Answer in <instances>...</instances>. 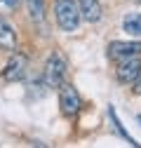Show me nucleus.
Listing matches in <instances>:
<instances>
[{"label": "nucleus", "instance_id": "11", "mask_svg": "<svg viewBox=\"0 0 141 148\" xmlns=\"http://www.w3.org/2000/svg\"><path fill=\"white\" fill-rule=\"evenodd\" d=\"M108 113H111V120H113V125H115V129H118V134H120L122 139H127V141H129L132 146H139V143H136V141H134V139H132V136H129V134L125 132V129H122V125H120V120H118V115H115V110L111 108V110H108Z\"/></svg>", "mask_w": 141, "mask_h": 148}, {"label": "nucleus", "instance_id": "14", "mask_svg": "<svg viewBox=\"0 0 141 148\" xmlns=\"http://www.w3.org/2000/svg\"><path fill=\"white\" fill-rule=\"evenodd\" d=\"M136 120H139V122H141V115H139V118H136Z\"/></svg>", "mask_w": 141, "mask_h": 148}, {"label": "nucleus", "instance_id": "7", "mask_svg": "<svg viewBox=\"0 0 141 148\" xmlns=\"http://www.w3.org/2000/svg\"><path fill=\"white\" fill-rule=\"evenodd\" d=\"M78 7H80V16L90 24H97L101 19V5L99 0H78Z\"/></svg>", "mask_w": 141, "mask_h": 148}, {"label": "nucleus", "instance_id": "2", "mask_svg": "<svg viewBox=\"0 0 141 148\" xmlns=\"http://www.w3.org/2000/svg\"><path fill=\"white\" fill-rule=\"evenodd\" d=\"M64 75H66V59L59 52L49 54V59L45 64V85L47 87H61Z\"/></svg>", "mask_w": 141, "mask_h": 148}, {"label": "nucleus", "instance_id": "15", "mask_svg": "<svg viewBox=\"0 0 141 148\" xmlns=\"http://www.w3.org/2000/svg\"><path fill=\"white\" fill-rule=\"evenodd\" d=\"M136 3H141V0H136Z\"/></svg>", "mask_w": 141, "mask_h": 148}, {"label": "nucleus", "instance_id": "8", "mask_svg": "<svg viewBox=\"0 0 141 148\" xmlns=\"http://www.w3.org/2000/svg\"><path fill=\"white\" fill-rule=\"evenodd\" d=\"M0 47L16 49V33H14V28L5 19H0Z\"/></svg>", "mask_w": 141, "mask_h": 148}, {"label": "nucleus", "instance_id": "3", "mask_svg": "<svg viewBox=\"0 0 141 148\" xmlns=\"http://www.w3.org/2000/svg\"><path fill=\"white\" fill-rule=\"evenodd\" d=\"M59 106H61V113L66 118H73L80 106H82V99L78 94V89L73 85H61V92H59Z\"/></svg>", "mask_w": 141, "mask_h": 148}, {"label": "nucleus", "instance_id": "4", "mask_svg": "<svg viewBox=\"0 0 141 148\" xmlns=\"http://www.w3.org/2000/svg\"><path fill=\"white\" fill-rule=\"evenodd\" d=\"M115 75L122 85H134L141 78V59L129 57V59H120V66L115 71Z\"/></svg>", "mask_w": 141, "mask_h": 148}, {"label": "nucleus", "instance_id": "9", "mask_svg": "<svg viewBox=\"0 0 141 148\" xmlns=\"http://www.w3.org/2000/svg\"><path fill=\"white\" fill-rule=\"evenodd\" d=\"M122 28H125L127 35L132 38H141V14H127L125 19H122Z\"/></svg>", "mask_w": 141, "mask_h": 148}, {"label": "nucleus", "instance_id": "10", "mask_svg": "<svg viewBox=\"0 0 141 148\" xmlns=\"http://www.w3.org/2000/svg\"><path fill=\"white\" fill-rule=\"evenodd\" d=\"M26 7H28V14L35 24H45V0H26Z\"/></svg>", "mask_w": 141, "mask_h": 148}, {"label": "nucleus", "instance_id": "1", "mask_svg": "<svg viewBox=\"0 0 141 148\" xmlns=\"http://www.w3.org/2000/svg\"><path fill=\"white\" fill-rule=\"evenodd\" d=\"M54 19L61 31L73 33L80 26V7L75 0H54Z\"/></svg>", "mask_w": 141, "mask_h": 148}, {"label": "nucleus", "instance_id": "6", "mask_svg": "<svg viewBox=\"0 0 141 148\" xmlns=\"http://www.w3.org/2000/svg\"><path fill=\"white\" fill-rule=\"evenodd\" d=\"M108 57L111 59H129V57H141V42H125V40H115L108 45Z\"/></svg>", "mask_w": 141, "mask_h": 148}, {"label": "nucleus", "instance_id": "13", "mask_svg": "<svg viewBox=\"0 0 141 148\" xmlns=\"http://www.w3.org/2000/svg\"><path fill=\"white\" fill-rule=\"evenodd\" d=\"M134 85H136V87H134V92H136V94H141V78H139Z\"/></svg>", "mask_w": 141, "mask_h": 148}, {"label": "nucleus", "instance_id": "5", "mask_svg": "<svg viewBox=\"0 0 141 148\" xmlns=\"http://www.w3.org/2000/svg\"><path fill=\"white\" fill-rule=\"evenodd\" d=\"M26 68H28V59L24 54H12L10 61L5 64V71H3V80L5 82H19L26 78Z\"/></svg>", "mask_w": 141, "mask_h": 148}, {"label": "nucleus", "instance_id": "12", "mask_svg": "<svg viewBox=\"0 0 141 148\" xmlns=\"http://www.w3.org/2000/svg\"><path fill=\"white\" fill-rule=\"evenodd\" d=\"M21 5V0H0V12H12V10H16Z\"/></svg>", "mask_w": 141, "mask_h": 148}]
</instances>
